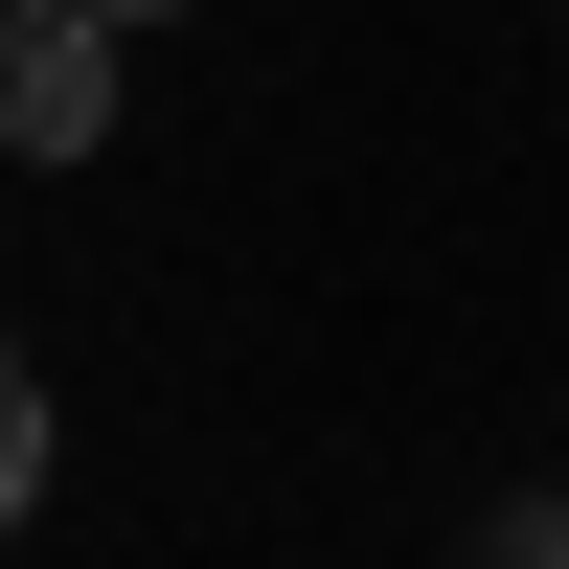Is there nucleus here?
<instances>
[{
	"mask_svg": "<svg viewBox=\"0 0 569 569\" xmlns=\"http://www.w3.org/2000/svg\"><path fill=\"white\" fill-rule=\"evenodd\" d=\"M114 137V0H0V160H91Z\"/></svg>",
	"mask_w": 569,
	"mask_h": 569,
	"instance_id": "1",
	"label": "nucleus"
},
{
	"mask_svg": "<svg viewBox=\"0 0 569 569\" xmlns=\"http://www.w3.org/2000/svg\"><path fill=\"white\" fill-rule=\"evenodd\" d=\"M46 501V388H23V342H0V525Z\"/></svg>",
	"mask_w": 569,
	"mask_h": 569,
	"instance_id": "2",
	"label": "nucleus"
},
{
	"mask_svg": "<svg viewBox=\"0 0 569 569\" xmlns=\"http://www.w3.org/2000/svg\"><path fill=\"white\" fill-rule=\"evenodd\" d=\"M114 23H137V0H114Z\"/></svg>",
	"mask_w": 569,
	"mask_h": 569,
	"instance_id": "3",
	"label": "nucleus"
}]
</instances>
